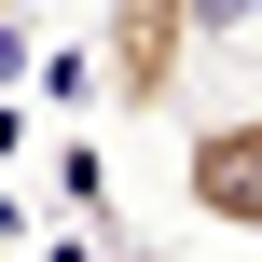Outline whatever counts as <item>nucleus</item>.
Returning <instances> with one entry per match:
<instances>
[{"label":"nucleus","mask_w":262,"mask_h":262,"mask_svg":"<svg viewBox=\"0 0 262 262\" xmlns=\"http://www.w3.org/2000/svg\"><path fill=\"white\" fill-rule=\"evenodd\" d=\"M221 41L207 0H111L97 14V83H111V124H166L193 97V55Z\"/></svg>","instance_id":"1"},{"label":"nucleus","mask_w":262,"mask_h":262,"mask_svg":"<svg viewBox=\"0 0 262 262\" xmlns=\"http://www.w3.org/2000/svg\"><path fill=\"white\" fill-rule=\"evenodd\" d=\"M180 207L262 249V111H221V124H180Z\"/></svg>","instance_id":"2"},{"label":"nucleus","mask_w":262,"mask_h":262,"mask_svg":"<svg viewBox=\"0 0 262 262\" xmlns=\"http://www.w3.org/2000/svg\"><path fill=\"white\" fill-rule=\"evenodd\" d=\"M14 69H28V28H14V0H0V83H14Z\"/></svg>","instance_id":"3"},{"label":"nucleus","mask_w":262,"mask_h":262,"mask_svg":"<svg viewBox=\"0 0 262 262\" xmlns=\"http://www.w3.org/2000/svg\"><path fill=\"white\" fill-rule=\"evenodd\" d=\"M207 14H221V28H235V14H262V0H207Z\"/></svg>","instance_id":"4"}]
</instances>
